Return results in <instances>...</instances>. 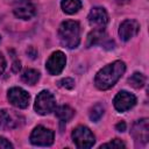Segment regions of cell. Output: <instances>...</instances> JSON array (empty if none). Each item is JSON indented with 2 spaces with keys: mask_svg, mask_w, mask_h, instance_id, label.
<instances>
[{
  "mask_svg": "<svg viewBox=\"0 0 149 149\" xmlns=\"http://www.w3.org/2000/svg\"><path fill=\"white\" fill-rule=\"evenodd\" d=\"M126 71V64L122 61H114L100 69L94 77V85L98 90L105 91L113 87Z\"/></svg>",
  "mask_w": 149,
  "mask_h": 149,
  "instance_id": "6da1fadb",
  "label": "cell"
},
{
  "mask_svg": "<svg viewBox=\"0 0 149 149\" xmlns=\"http://www.w3.org/2000/svg\"><path fill=\"white\" fill-rule=\"evenodd\" d=\"M58 37L62 43L68 49H74L80 43V24L74 20H66L59 24Z\"/></svg>",
  "mask_w": 149,
  "mask_h": 149,
  "instance_id": "7a4b0ae2",
  "label": "cell"
},
{
  "mask_svg": "<svg viewBox=\"0 0 149 149\" xmlns=\"http://www.w3.org/2000/svg\"><path fill=\"white\" fill-rule=\"evenodd\" d=\"M55 108H56V100L54 94L47 90L41 91L35 99V104H34L35 112L40 115H47L54 112Z\"/></svg>",
  "mask_w": 149,
  "mask_h": 149,
  "instance_id": "3957f363",
  "label": "cell"
},
{
  "mask_svg": "<svg viewBox=\"0 0 149 149\" xmlns=\"http://www.w3.org/2000/svg\"><path fill=\"white\" fill-rule=\"evenodd\" d=\"M71 137H72V141L76 144V147L80 148V149L91 148L95 143L94 134L86 126H78V127H76L72 130Z\"/></svg>",
  "mask_w": 149,
  "mask_h": 149,
  "instance_id": "277c9868",
  "label": "cell"
},
{
  "mask_svg": "<svg viewBox=\"0 0 149 149\" xmlns=\"http://www.w3.org/2000/svg\"><path fill=\"white\" fill-rule=\"evenodd\" d=\"M55 134L51 129L44 127V126H37L33 129L30 134V143L38 147H49L54 143Z\"/></svg>",
  "mask_w": 149,
  "mask_h": 149,
  "instance_id": "5b68a950",
  "label": "cell"
},
{
  "mask_svg": "<svg viewBox=\"0 0 149 149\" xmlns=\"http://www.w3.org/2000/svg\"><path fill=\"white\" fill-rule=\"evenodd\" d=\"M130 134L135 142L146 144L149 140V120L147 118L135 121L130 128Z\"/></svg>",
  "mask_w": 149,
  "mask_h": 149,
  "instance_id": "8992f818",
  "label": "cell"
},
{
  "mask_svg": "<svg viewBox=\"0 0 149 149\" xmlns=\"http://www.w3.org/2000/svg\"><path fill=\"white\" fill-rule=\"evenodd\" d=\"M65 64H66V57L64 52L57 50V51H54L47 59L45 69L51 76H56L64 70Z\"/></svg>",
  "mask_w": 149,
  "mask_h": 149,
  "instance_id": "52a82bcc",
  "label": "cell"
},
{
  "mask_svg": "<svg viewBox=\"0 0 149 149\" xmlns=\"http://www.w3.org/2000/svg\"><path fill=\"white\" fill-rule=\"evenodd\" d=\"M7 98L14 107H17L21 109L27 108L29 105V100H30L29 93L26 90H23L21 87H16V86L8 90Z\"/></svg>",
  "mask_w": 149,
  "mask_h": 149,
  "instance_id": "ba28073f",
  "label": "cell"
},
{
  "mask_svg": "<svg viewBox=\"0 0 149 149\" xmlns=\"http://www.w3.org/2000/svg\"><path fill=\"white\" fill-rule=\"evenodd\" d=\"M113 105L118 112L120 113L127 112L136 105V97L128 91H120L114 97Z\"/></svg>",
  "mask_w": 149,
  "mask_h": 149,
  "instance_id": "9c48e42d",
  "label": "cell"
},
{
  "mask_svg": "<svg viewBox=\"0 0 149 149\" xmlns=\"http://www.w3.org/2000/svg\"><path fill=\"white\" fill-rule=\"evenodd\" d=\"M140 31V23L136 20L133 19H127L120 23L119 27V36L122 41L127 42L135 37L137 33Z\"/></svg>",
  "mask_w": 149,
  "mask_h": 149,
  "instance_id": "30bf717a",
  "label": "cell"
},
{
  "mask_svg": "<svg viewBox=\"0 0 149 149\" xmlns=\"http://www.w3.org/2000/svg\"><path fill=\"white\" fill-rule=\"evenodd\" d=\"M88 23L94 27H105L108 23V14L104 7H93L87 16Z\"/></svg>",
  "mask_w": 149,
  "mask_h": 149,
  "instance_id": "8fae6325",
  "label": "cell"
},
{
  "mask_svg": "<svg viewBox=\"0 0 149 149\" xmlns=\"http://www.w3.org/2000/svg\"><path fill=\"white\" fill-rule=\"evenodd\" d=\"M20 122H23V118L21 115H17L13 111H0V128H16L20 126Z\"/></svg>",
  "mask_w": 149,
  "mask_h": 149,
  "instance_id": "7c38bea8",
  "label": "cell"
},
{
  "mask_svg": "<svg viewBox=\"0 0 149 149\" xmlns=\"http://www.w3.org/2000/svg\"><path fill=\"white\" fill-rule=\"evenodd\" d=\"M13 13L17 19L30 20L36 14V7L30 2H21V5L13 10Z\"/></svg>",
  "mask_w": 149,
  "mask_h": 149,
  "instance_id": "4fadbf2b",
  "label": "cell"
},
{
  "mask_svg": "<svg viewBox=\"0 0 149 149\" xmlns=\"http://www.w3.org/2000/svg\"><path fill=\"white\" fill-rule=\"evenodd\" d=\"M105 37H106V33H105L104 27H95L87 35V43H86V45L87 47H92V45L99 44V43H101L105 40Z\"/></svg>",
  "mask_w": 149,
  "mask_h": 149,
  "instance_id": "5bb4252c",
  "label": "cell"
},
{
  "mask_svg": "<svg viewBox=\"0 0 149 149\" xmlns=\"http://www.w3.org/2000/svg\"><path fill=\"white\" fill-rule=\"evenodd\" d=\"M55 114H56V116H57L61 121L66 122V121H69V120H71V119L73 118V115H74V109L71 108V107L68 106V105H62V106L55 108Z\"/></svg>",
  "mask_w": 149,
  "mask_h": 149,
  "instance_id": "9a60e30c",
  "label": "cell"
},
{
  "mask_svg": "<svg viewBox=\"0 0 149 149\" xmlns=\"http://www.w3.org/2000/svg\"><path fill=\"white\" fill-rule=\"evenodd\" d=\"M83 3L80 0H62L61 2V7L62 10L66 14H76L80 8H81Z\"/></svg>",
  "mask_w": 149,
  "mask_h": 149,
  "instance_id": "2e32d148",
  "label": "cell"
},
{
  "mask_svg": "<svg viewBox=\"0 0 149 149\" xmlns=\"http://www.w3.org/2000/svg\"><path fill=\"white\" fill-rule=\"evenodd\" d=\"M21 79L28 85H35L40 79V72L35 69H27L21 74Z\"/></svg>",
  "mask_w": 149,
  "mask_h": 149,
  "instance_id": "e0dca14e",
  "label": "cell"
},
{
  "mask_svg": "<svg viewBox=\"0 0 149 149\" xmlns=\"http://www.w3.org/2000/svg\"><path fill=\"white\" fill-rule=\"evenodd\" d=\"M128 83L134 88H142L144 86V84H146V77L140 72H134L128 78Z\"/></svg>",
  "mask_w": 149,
  "mask_h": 149,
  "instance_id": "ac0fdd59",
  "label": "cell"
},
{
  "mask_svg": "<svg viewBox=\"0 0 149 149\" xmlns=\"http://www.w3.org/2000/svg\"><path fill=\"white\" fill-rule=\"evenodd\" d=\"M104 112H105V107L102 104H95L94 106L91 107L90 109V113H88V116L90 119L93 121V122H97L100 120V118L104 115Z\"/></svg>",
  "mask_w": 149,
  "mask_h": 149,
  "instance_id": "d6986e66",
  "label": "cell"
},
{
  "mask_svg": "<svg viewBox=\"0 0 149 149\" xmlns=\"http://www.w3.org/2000/svg\"><path fill=\"white\" fill-rule=\"evenodd\" d=\"M58 86L63 87V88H66V90H72L74 87V80L70 77H65L61 80H58Z\"/></svg>",
  "mask_w": 149,
  "mask_h": 149,
  "instance_id": "ffe728a7",
  "label": "cell"
},
{
  "mask_svg": "<svg viewBox=\"0 0 149 149\" xmlns=\"http://www.w3.org/2000/svg\"><path fill=\"white\" fill-rule=\"evenodd\" d=\"M100 148H118L119 149V148H126V144L120 139H114V140H112L108 143L101 144Z\"/></svg>",
  "mask_w": 149,
  "mask_h": 149,
  "instance_id": "44dd1931",
  "label": "cell"
},
{
  "mask_svg": "<svg viewBox=\"0 0 149 149\" xmlns=\"http://www.w3.org/2000/svg\"><path fill=\"white\" fill-rule=\"evenodd\" d=\"M9 148H13V144L7 139L0 136V149H9Z\"/></svg>",
  "mask_w": 149,
  "mask_h": 149,
  "instance_id": "7402d4cb",
  "label": "cell"
},
{
  "mask_svg": "<svg viewBox=\"0 0 149 149\" xmlns=\"http://www.w3.org/2000/svg\"><path fill=\"white\" fill-rule=\"evenodd\" d=\"M5 69H6V59H5L3 55L0 52V74L3 73Z\"/></svg>",
  "mask_w": 149,
  "mask_h": 149,
  "instance_id": "603a6c76",
  "label": "cell"
},
{
  "mask_svg": "<svg viewBox=\"0 0 149 149\" xmlns=\"http://www.w3.org/2000/svg\"><path fill=\"white\" fill-rule=\"evenodd\" d=\"M115 129L118 132H125L126 130V122L125 121H120L115 125Z\"/></svg>",
  "mask_w": 149,
  "mask_h": 149,
  "instance_id": "cb8c5ba5",
  "label": "cell"
},
{
  "mask_svg": "<svg viewBox=\"0 0 149 149\" xmlns=\"http://www.w3.org/2000/svg\"><path fill=\"white\" fill-rule=\"evenodd\" d=\"M12 70H13V72H15V73H17V72L21 70V63H20V61H15V62L13 63Z\"/></svg>",
  "mask_w": 149,
  "mask_h": 149,
  "instance_id": "d4e9b609",
  "label": "cell"
},
{
  "mask_svg": "<svg viewBox=\"0 0 149 149\" xmlns=\"http://www.w3.org/2000/svg\"><path fill=\"white\" fill-rule=\"evenodd\" d=\"M27 54H28V55H30V57H31V58H35V57H36V55H37V51L34 49V47H29V49L27 50Z\"/></svg>",
  "mask_w": 149,
  "mask_h": 149,
  "instance_id": "484cf974",
  "label": "cell"
},
{
  "mask_svg": "<svg viewBox=\"0 0 149 149\" xmlns=\"http://www.w3.org/2000/svg\"><path fill=\"white\" fill-rule=\"evenodd\" d=\"M116 2H119V3H125V2H127V1H129V0H115Z\"/></svg>",
  "mask_w": 149,
  "mask_h": 149,
  "instance_id": "4316f807",
  "label": "cell"
},
{
  "mask_svg": "<svg viewBox=\"0 0 149 149\" xmlns=\"http://www.w3.org/2000/svg\"><path fill=\"white\" fill-rule=\"evenodd\" d=\"M26 0H10L9 2H24Z\"/></svg>",
  "mask_w": 149,
  "mask_h": 149,
  "instance_id": "83f0119b",
  "label": "cell"
},
{
  "mask_svg": "<svg viewBox=\"0 0 149 149\" xmlns=\"http://www.w3.org/2000/svg\"><path fill=\"white\" fill-rule=\"evenodd\" d=\"M0 41H1V36H0Z\"/></svg>",
  "mask_w": 149,
  "mask_h": 149,
  "instance_id": "f1b7e54d",
  "label": "cell"
}]
</instances>
